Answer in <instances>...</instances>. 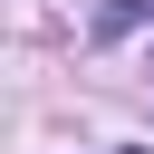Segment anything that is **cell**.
<instances>
[{
	"label": "cell",
	"instance_id": "cell-1",
	"mask_svg": "<svg viewBox=\"0 0 154 154\" xmlns=\"http://www.w3.org/2000/svg\"><path fill=\"white\" fill-rule=\"evenodd\" d=\"M144 19H154V0H96V38H125Z\"/></svg>",
	"mask_w": 154,
	"mask_h": 154
},
{
	"label": "cell",
	"instance_id": "cell-2",
	"mask_svg": "<svg viewBox=\"0 0 154 154\" xmlns=\"http://www.w3.org/2000/svg\"><path fill=\"white\" fill-rule=\"evenodd\" d=\"M116 154H154V144H116Z\"/></svg>",
	"mask_w": 154,
	"mask_h": 154
}]
</instances>
